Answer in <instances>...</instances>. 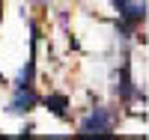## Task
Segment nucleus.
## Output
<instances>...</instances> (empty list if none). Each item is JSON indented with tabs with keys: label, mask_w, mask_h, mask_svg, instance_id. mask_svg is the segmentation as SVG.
Segmentation results:
<instances>
[{
	"label": "nucleus",
	"mask_w": 149,
	"mask_h": 140,
	"mask_svg": "<svg viewBox=\"0 0 149 140\" xmlns=\"http://www.w3.org/2000/svg\"><path fill=\"white\" fill-rule=\"evenodd\" d=\"M30 81H33V60L21 69V75H18V86H30Z\"/></svg>",
	"instance_id": "5"
},
{
	"label": "nucleus",
	"mask_w": 149,
	"mask_h": 140,
	"mask_svg": "<svg viewBox=\"0 0 149 140\" xmlns=\"http://www.w3.org/2000/svg\"><path fill=\"white\" fill-rule=\"evenodd\" d=\"M33 107H36V95H33V90H30V86H18L6 110H9V113H30Z\"/></svg>",
	"instance_id": "2"
},
{
	"label": "nucleus",
	"mask_w": 149,
	"mask_h": 140,
	"mask_svg": "<svg viewBox=\"0 0 149 140\" xmlns=\"http://www.w3.org/2000/svg\"><path fill=\"white\" fill-rule=\"evenodd\" d=\"M110 128H113V116L104 110V107H93V113L86 116L84 122H81V131L84 134H107Z\"/></svg>",
	"instance_id": "1"
},
{
	"label": "nucleus",
	"mask_w": 149,
	"mask_h": 140,
	"mask_svg": "<svg viewBox=\"0 0 149 140\" xmlns=\"http://www.w3.org/2000/svg\"><path fill=\"white\" fill-rule=\"evenodd\" d=\"M128 3H131V0H113V9H116V12H122Z\"/></svg>",
	"instance_id": "6"
},
{
	"label": "nucleus",
	"mask_w": 149,
	"mask_h": 140,
	"mask_svg": "<svg viewBox=\"0 0 149 140\" xmlns=\"http://www.w3.org/2000/svg\"><path fill=\"white\" fill-rule=\"evenodd\" d=\"M131 93H134V84H131V78H128V66H122L119 84H116V95H119V98H131Z\"/></svg>",
	"instance_id": "4"
},
{
	"label": "nucleus",
	"mask_w": 149,
	"mask_h": 140,
	"mask_svg": "<svg viewBox=\"0 0 149 140\" xmlns=\"http://www.w3.org/2000/svg\"><path fill=\"white\" fill-rule=\"evenodd\" d=\"M45 104H48V110L54 113V116H60V119H66L69 116V101H66V95H48L45 98Z\"/></svg>",
	"instance_id": "3"
}]
</instances>
